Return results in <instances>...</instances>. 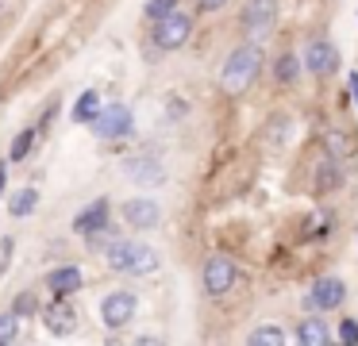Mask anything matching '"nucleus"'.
Instances as JSON below:
<instances>
[{"instance_id": "nucleus-27", "label": "nucleus", "mask_w": 358, "mask_h": 346, "mask_svg": "<svg viewBox=\"0 0 358 346\" xmlns=\"http://www.w3.org/2000/svg\"><path fill=\"white\" fill-rule=\"evenodd\" d=\"M12 312H16L20 319H24V315H35V312H39V296H35L31 289H27V292H20V296H16V304H12Z\"/></svg>"}, {"instance_id": "nucleus-17", "label": "nucleus", "mask_w": 358, "mask_h": 346, "mask_svg": "<svg viewBox=\"0 0 358 346\" xmlns=\"http://www.w3.org/2000/svg\"><path fill=\"white\" fill-rule=\"evenodd\" d=\"M296 343H301V346H324V343H331V331H327V323H324V312L308 315V319L296 323Z\"/></svg>"}, {"instance_id": "nucleus-7", "label": "nucleus", "mask_w": 358, "mask_h": 346, "mask_svg": "<svg viewBox=\"0 0 358 346\" xmlns=\"http://www.w3.org/2000/svg\"><path fill=\"white\" fill-rule=\"evenodd\" d=\"M124 173L131 177L135 185H147V189H158V185H166V161L158 158V154L143 150V154H131V158L124 161Z\"/></svg>"}, {"instance_id": "nucleus-5", "label": "nucleus", "mask_w": 358, "mask_h": 346, "mask_svg": "<svg viewBox=\"0 0 358 346\" xmlns=\"http://www.w3.org/2000/svg\"><path fill=\"white\" fill-rule=\"evenodd\" d=\"M135 312H139V296H135L131 289H116V292H108V296L101 300V323L108 331L127 327V323L135 319Z\"/></svg>"}, {"instance_id": "nucleus-3", "label": "nucleus", "mask_w": 358, "mask_h": 346, "mask_svg": "<svg viewBox=\"0 0 358 346\" xmlns=\"http://www.w3.org/2000/svg\"><path fill=\"white\" fill-rule=\"evenodd\" d=\"M189 35H193V15L181 12V8L150 23V43H155L158 50H181V46L189 43Z\"/></svg>"}, {"instance_id": "nucleus-33", "label": "nucleus", "mask_w": 358, "mask_h": 346, "mask_svg": "<svg viewBox=\"0 0 358 346\" xmlns=\"http://www.w3.org/2000/svg\"><path fill=\"white\" fill-rule=\"evenodd\" d=\"M347 89H350V96H355V108H358V73H350V81H347Z\"/></svg>"}, {"instance_id": "nucleus-23", "label": "nucleus", "mask_w": 358, "mask_h": 346, "mask_svg": "<svg viewBox=\"0 0 358 346\" xmlns=\"http://www.w3.org/2000/svg\"><path fill=\"white\" fill-rule=\"evenodd\" d=\"M285 338H289V335L278 327V323H262V327H255V331L247 335V343H250V346H281Z\"/></svg>"}, {"instance_id": "nucleus-34", "label": "nucleus", "mask_w": 358, "mask_h": 346, "mask_svg": "<svg viewBox=\"0 0 358 346\" xmlns=\"http://www.w3.org/2000/svg\"><path fill=\"white\" fill-rule=\"evenodd\" d=\"M4 8H8V0H0V12H4Z\"/></svg>"}, {"instance_id": "nucleus-19", "label": "nucleus", "mask_w": 358, "mask_h": 346, "mask_svg": "<svg viewBox=\"0 0 358 346\" xmlns=\"http://www.w3.org/2000/svg\"><path fill=\"white\" fill-rule=\"evenodd\" d=\"M101 92L96 89H85L78 96V104H73V123H96V115H101Z\"/></svg>"}, {"instance_id": "nucleus-35", "label": "nucleus", "mask_w": 358, "mask_h": 346, "mask_svg": "<svg viewBox=\"0 0 358 346\" xmlns=\"http://www.w3.org/2000/svg\"><path fill=\"white\" fill-rule=\"evenodd\" d=\"M0 273H4V266H0Z\"/></svg>"}, {"instance_id": "nucleus-15", "label": "nucleus", "mask_w": 358, "mask_h": 346, "mask_svg": "<svg viewBox=\"0 0 358 346\" xmlns=\"http://www.w3.org/2000/svg\"><path fill=\"white\" fill-rule=\"evenodd\" d=\"M81 281H85V277H81L78 266H58L47 273V292L50 296H70V292L81 289Z\"/></svg>"}, {"instance_id": "nucleus-22", "label": "nucleus", "mask_w": 358, "mask_h": 346, "mask_svg": "<svg viewBox=\"0 0 358 346\" xmlns=\"http://www.w3.org/2000/svg\"><path fill=\"white\" fill-rule=\"evenodd\" d=\"M331 235V215L327 212H312L308 219L301 223V238L304 243H316V238H327Z\"/></svg>"}, {"instance_id": "nucleus-20", "label": "nucleus", "mask_w": 358, "mask_h": 346, "mask_svg": "<svg viewBox=\"0 0 358 346\" xmlns=\"http://www.w3.org/2000/svg\"><path fill=\"white\" fill-rule=\"evenodd\" d=\"M35 208H39V189H20V192H12V200H8V215H12V219H27Z\"/></svg>"}, {"instance_id": "nucleus-6", "label": "nucleus", "mask_w": 358, "mask_h": 346, "mask_svg": "<svg viewBox=\"0 0 358 346\" xmlns=\"http://www.w3.org/2000/svg\"><path fill=\"white\" fill-rule=\"evenodd\" d=\"M201 284H204V296H227L231 284H235V258L212 254L201 269Z\"/></svg>"}, {"instance_id": "nucleus-14", "label": "nucleus", "mask_w": 358, "mask_h": 346, "mask_svg": "<svg viewBox=\"0 0 358 346\" xmlns=\"http://www.w3.org/2000/svg\"><path fill=\"white\" fill-rule=\"evenodd\" d=\"M343 161L339 158H331V154H320V161H316V173H312V189H316V196H327V192H335L343 185Z\"/></svg>"}, {"instance_id": "nucleus-9", "label": "nucleus", "mask_w": 358, "mask_h": 346, "mask_svg": "<svg viewBox=\"0 0 358 346\" xmlns=\"http://www.w3.org/2000/svg\"><path fill=\"white\" fill-rule=\"evenodd\" d=\"M39 315L55 338H70L78 331V308L70 304V296H55L47 308H39Z\"/></svg>"}, {"instance_id": "nucleus-21", "label": "nucleus", "mask_w": 358, "mask_h": 346, "mask_svg": "<svg viewBox=\"0 0 358 346\" xmlns=\"http://www.w3.org/2000/svg\"><path fill=\"white\" fill-rule=\"evenodd\" d=\"M296 73H301V58H296L293 50H281L278 62H273V81H278V85H293Z\"/></svg>"}, {"instance_id": "nucleus-10", "label": "nucleus", "mask_w": 358, "mask_h": 346, "mask_svg": "<svg viewBox=\"0 0 358 346\" xmlns=\"http://www.w3.org/2000/svg\"><path fill=\"white\" fill-rule=\"evenodd\" d=\"M131 127H135V115H131V108H124V104H104L101 115H96V123H93V131L101 138H127Z\"/></svg>"}, {"instance_id": "nucleus-4", "label": "nucleus", "mask_w": 358, "mask_h": 346, "mask_svg": "<svg viewBox=\"0 0 358 346\" xmlns=\"http://www.w3.org/2000/svg\"><path fill=\"white\" fill-rule=\"evenodd\" d=\"M278 23V0H247L239 12V27L247 38H266Z\"/></svg>"}, {"instance_id": "nucleus-24", "label": "nucleus", "mask_w": 358, "mask_h": 346, "mask_svg": "<svg viewBox=\"0 0 358 346\" xmlns=\"http://www.w3.org/2000/svg\"><path fill=\"white\" fill-rule=\"evenodd\" d=\"M35 138H39V127H24V131H20V135L12 138V146H8V161H24L27 154H31Z\"/></svg>"}, {"instance_id": "nucleus-28", "label": "nucleus", "mask_w": 358, "mask_h": 346, "mask_svg": "<svg viewBox=\"0 0 358 346\" xmlns=\"http://www.w3.org/2000/svg\"><path fill=\"white\" fill-rule=\"evenodd\" d=\"M339 343L358 346V319H343V323H339Z\"/></svg>"}, {"instance_id": "nucleus-32", "label": "nucleus", "mask_w": 358, "mask_h": 346, "mask_svg": "<svg viewBox=\"0 0 358 346\" xmlns=\"http://www.w3.org/2000/svg\"><path fill=\"white\" fill-rule=\"evenodd\" d=\"M8 166H12L8 158H0V196H4V181H8Z\"/></svg>"}, {"instance_id": "nucleus-1", "label": "nucleus", "mask_w": 358, "mask_h": 346, "mask_svg": "<svg viewBox=\"0 0 358 346\" xmlns=\"http://www.w3.org/2000/svg\"><path fill=\"white\" fill-rule=\"evenodd\" d=\"M258 73H262V46H258V38H250V43L235 46L224 58V66H220V89L227 96H243L258 81Z\"/></svg>"}, {"instance_id": "nucleus-13", "label": "nucleus", "mask_w": 358, "mask_h": 346, "mask_svg": "<svg viewBox=\"0 0 358 346\" xmlns=\"http://www.w3.org/2000/svg\"><path fill=\"white\" fill-rule=\"evenodd\" d=\"M108 215H112V204H108V196H96V200H89L85 208H81L78 215H73V235H96V231H104L108 227Z\"/></svg>"}, {"instance_id": "nucleus-16", "label": "nucleus", "mask_w": 358, "mask_h": 346, "mask_svg": "<svg viewBox=\"0 0 358 346\" xmlns=\"http://www.w3.org/2000/svg\"><path fill=\"white\" fill-rule=\"evenodd\" d=\"M262 138H266L270 150H281V146L293 138V115H289V112H273L270 120H266V127H262Z\"/></svg>"}, {"instance_id": "nucleus-12", "label": "nucleus", "mask_w": 358, "mask_h": 346, "mask_svg": "<svg viewBox=\"0 0 358 346\" xmlns=\"http://www.w3.org/2000/svg\"><path fill=\"white\" fill-rule=\"evenodd\" d=\"M120 215H124V223L131 231H150V227H158V219H162V208H158V200H150V196H135V200H127V204L120 208Z\"/></svg>"}, {"instance_id": "nucleus-18", "label": "nucleus", "mask_w": 358, "mask_h": 346, "mask_svg": "<svg viewBox=\"0 0 358 346\" xmlns=\"http://www.w3.org/2000/svg\"><path fill=\"white\" fill-rule=\"evenodd\" d=\"M355 135H347L343 127H331L324 135V150L331 154V158H339V161H347V158H355Z\"/></svg>"}, {"instance_id": "nucleus-11", "label": "nucleus", "mask_w": 358, "mask_h": 346, "mask_svg": "<svg viewBox=\"0 0 358 346\" xmlns=\"http://www.w3.org/2000/svg\"><path fill=\"white\" fill-rule=\"evenodd\" d=\"M343 300H347V284L339 277H320V281H312V289H308L312 312H335V308H343Z\"/></svg>"}, {"instance_id": "nucleus-30", "label": "nucleus", "mask_w": 358, "mask_h": 346, "mask_svg": "<svg viewBox=\"0 0 358 346\" xmlns=\"http://www.w3.org/2000/svg\"><path fill=\"white\" fill-rule=\"evenodd\" d=\"M227 8V0H196V12H220Z\"/></svg>"}, {"instance_id": "nucleus-26", "label": "nucleus", "mask_w": 358, "mask_h": 346, "mask_svg": "<svg viewBox=\"0 0 358 346\" xmlns=\"http://www.w3.org/2000/svg\"><path fill=\"white\" fill-rule=\"evenodd\" d=\"M178 4H181V0H147V8H143V15H147V20L155 23V20H162V15L178 12Z\"/></svg>"}, {"instance_id": "nucleus-2", "label": "nucleus", "mask_w": 358, "mask_h": 346, "mask_svg": "<svg viewBox=\"0 0 358 346\" xmlns=\"http://www.w3.org/2000/svg\"><path fill=\"white\" fill-rule=\"evenodd\" d=\"M158 250L147 243H139V238H124L120 235L116 243L104 250V266L112 269V273H131V277H147L158 269Z\"/></svg>"}, {"instance_id": "nucleus-8", "label": "nucleus", "mask_w": 358, "mask_h": 346, "mask_svg": "<svg viewBox=\"0 0 358 346\" xmlns=\"http://www.w3.org/2000/svg\"><path fill=\"white\" fill-rule=\"evenodd\" d=\"M304 66H308L312 77H335L339 73V46L331 43V38H312L308 46H304Z\"/></svg>"}, {"instance_id": "nucleus-25", "label": "nucleus", "mask_w": 358, "mask_h": 346, "mask_svg": "<svg viewBox=\"0 0 358 346\" xmlns=\"http://www.w3.org/2000/svg\"><path fill=\"white\" fill-rule=\"evenodd\" d=\"M20 338V315L16 312H0V346H8Z\"/></svg>"}, {"instance_id": "nucleus-31", "label": "nucleus", "mask_w": 358, "mask_h": 346, "mask_svg": "<svg viewBox=\"0 0 358 346\" xmlns=\"http://www.w3.org/2000/svg\"><path fill=\"white\" fill-rule=\"evenodd\" d=\"M55 115H58V100H50V108H47V112H43V120H39V131H47Z\"/></svg>"}, {"instance_id": "nucleus-29", "label": "nucleus", "mask_w": 358, "mask_h": 346, "mask_svg": "<svg viewBox=\"0 0 358 346\" xmlns=\"http://www.w3.org/2000/svg\"><path fill=\"white\" fill-rule=\"evenodd\" d=\"M12 254H16V238L4 235V238H0V266H4V269H8V258H12Z\"/></svg>"}]
</instances>
